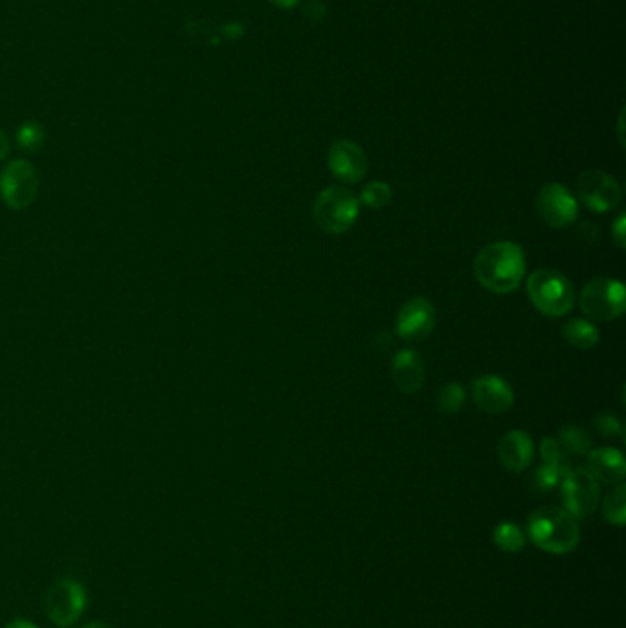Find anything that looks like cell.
<instances>
[{
	"mask_svg": "<svg viewBox=\"0 0 626 628\" xmlns=\"http://www.w3.org/2000/svg\"><path fill=\"white\" fill-rule=\"evenodd\" d=\"M526 267V254L520 245L498 241L478 252L474 259V276L487 291L507 294L520 287Z\"/></svg>",
	"mask_w": 626,
	"mask_h": 628,
	"instance_id": "cell-1",
	"label": "cell"
},
{
	"mask_svg": "<svg viewBox=\"0 0 626 628\" xmlns=\"http://www.w3.org/2000/svg\"><path fill=\"white\" fill-rule=\"evenodd\" d=\"M527 535L540 550L564 555L579 546L581 529L577 518L555 505L540 507L527 520Z\"/></svg>",
	"mask_w": 626,
	"mask_h": 628,
	"instance_id": "cell-2",
	"label": "cell"
},
{
	"mask_svg": "<svg viewBox=\"0 0 626 628\" xmlns=\"http://www.w3.org/2000/svg\"><path fill=\"white\" fill-rule=\"evenodd\" d=\"M527 294L538 311L549 318L570 313L575 303L573 285L559 270H535L527 280Z\"/></svg>",
	"mask_w": 626,
	"mask_h": 628,
	"instance_id": "cell-3",
	"label": "cell"
},
{
	"mask_svg": "<svg viewBox=\"0 0 626 628\" xmlns=\"http://www.w3.org/2000/svg\"><path fill=\"white\" fill-rule=\"evenodd\" d=\"M358 206L360 201L353 191L344 186H329L314 201V221L327 234H344L355 225Z\"/></svg>",
	"mask_w": 626,
	"mask_h": 628,
	"instance_id": "cell-4",
	"label": "cell"
},
{
	"mask_svg": "<svg viewBox=\"0 0 626 628\" xmlns=\"http://www.w3.org/2000/svg\"><path fill=\"white\" fill-rule=\"evenodd\" d=\"M582 313L597 322H610L625 313V285L612 278H595L588 281L579 298Z\"/></svg>",
	"mask_w": 626,
	"mask_h": 628,
	"instance_id": "cell-5",
	"label": "cell"
},
{
	"mask_svg": "<svg viewBox=\"0 0 626 628\" xmlns=\"http://www.w3.org/2000/svg\"><path fill=\"white\" fill-rule=\"evenodd\" d=\"M39 177L26 160H13L0 173V197L13 210L28 208L37 197Z\"/></svg>",
	"mask_w": 626,
	"mask_h": 628,
	"instance_id": "cell-6",
	"label": "cell"
},
{
	"mask_svg": "<svg viewBox=\"0 0 626 628\" xmlns=\"http://www.w3.org/2000/svg\"><path fill=\"white\" fill-rule=\"evenodd\" d=\"M45 606L52 623H56L57 627H70L87 606L85 588L78 581L61 579L48 590Z\"/></svg>",
	"mask_w": 626,
	"mask_h": 628,
	"instance_id": "cell-7",
	"label": "cell"
},
{
	"mask_svg": "<svg viewBox=\"0 0 626 628\" xmlns=\"http://www.w3.org/2000/svg\"><path fill=\"white\" fill-rule=\"evenodd\" d=\"M562 502L564 509L575 518H586L592 515L599 505L601 489L599 482L593 478L588 469H571L562 478Z\"/></svg>",
	"mask_w": 626,
	"mask_h": 628,
	"instance_id": "cell-8",
	"label": "cell"
},
{
	"mask_svg": "<svg viewBox=\"0 0 626 628\" xmlns=\"http://www.w3.org/2000/svg\"><path fill=\"white\" fill-rule=\"evenodd\" d=\"M537 212L551 228H566L577 219L579 204L568 188L551 182L538 191Z\"/></svg>",
	"mask_w": 626,
	"mask_h": 628,
	"instance_id": "cell-9",
	"label": "cell"
},
{
	"mask_svg": "<svg viewBox=\"0 0 626 628\" xmlns=\"http://www.w3.org/2000/svg\"><path fill=\"white\" fill-rule=\"evenodd\" d=\"M577 195L593 212L606 214L621 201V188L610 175L599 169H588L577 180Z\"/></svg>",
	"mask_w": 626,
	"mask_h": 628,
	"instance_id": "cell-10",
	"label": "cell"
},
{
	"mask_svg": "<svg viewBox=\"0 0 626 628\" xmlns=\"http://www.w3.org/2000/svg\"><path fill=\"white\" fill-rule=\"evenodd\" d=\"M436 324L434 305L426 298H412L397 314V335L406 342H421L430 337Z\"/></svg>",
	"mask_w": 626,
	"mask_h": 628,
	"instance_id": "cell-11",
	"label": "cell"
},
{
	"mask_svg": "<svg viewBox=\"0 0 626 628\" xmlns=\"http://www.w3.org/2000/svg\"><path fill=\"white\" fill-rule=\"evenodd\" d=\"M327 164L331 173L336 179L346 184H357L364 179L366 171H368V160L362 151V147H358L351 140H338L331 149H329V157Z\"/></svg>",
	"mask_w": 626,
	"mask_h": 628,
	"instance_id": "cell-12",
	"label": "cell"
},
{
	"mask_svg": "<svg viewBox=\"0 0 626 628\" xmlns=\"http://www.w3.org/2000/svg\"><path fill=\"white\" fill-rule=\"evenodd\" d=\"M472 401L485 414H504L515 403V393L504 379L481 375L472 382Z\"/></svg>",
	"mask_w": 626,
	"mask_h": 628,
	"instance_id": "cell-13",
	"label": "cell"
},
{
	"mask_svg": "<svg viewBox=\"0 0 626 628\" xmlns=\"http://www.w3.org/2000/svg\"><path fill=\"white\" fill-rule=\"evenodd\" d=\"M392 381L403 393L419 392L425 384V362L414 349L399 351L392 360Z\"/></svg>",
	"mask_w": 626,
	"mask_h": 628,
	"instance_id": "cell-14",
	"label": "cell"
},
{
	"mask_svg": "<svg viewBox=\"0 0 626 628\" xmlns=\"http://www.w3.org/2000/svg\"><path fill=\"white\" fill-rule=\"evenodd\" d=\"M498 456L507 471L522 472L535 456L533 439L524 430H511L500 441Z\"/></svg>",
	"mask_w": 626,
	"mask_h": 628,
	"instance_id": "cell-15",
	"label": "cell"
},
{
	"mask_svg": "<svg viewBox=\"0 0 626 628\" xmlns=\"http://www.w3.org/2000/svg\"><path fill=\"white\" fill-rule=\"evenodd\" d=\"M588 472L597 482L621 483L626 476V460L617 449H595L588 452Z\"/></svg>",
	"mask_w": 626,
	"mask_h": 628,
	"instance_id": "cell-16",
	"label": "cell"
},
{
	"mask_svg": "<svg viewBox=\"0 0 626 628\" xmlns=\"http://www.w3.org/2000/svg\"><path fill=\"white\" fill-rule=\"evenodd\" d=\"M566 342L577 349H592L599 344V331L592 322L582 318H571L562 329Z\"/></svg>",
	"mask_w": 626,
	"mask_h": 628,
	"instance_id": "cell-17",
	"label": "cell"
},
{
	"mask_svg": "<svg viewBox=\"0 0 626 628\" xmlns=\"http://www.w3.org/2000/svg\"><path fill=\"white\" fill-rule=\"evenodd\" d=\"M492 539H494V544L505 553H518V551L524 550V546H526V537H524L522 529L513 522L498 524L494 528Z\"/></svg>",
	"mask_w": 626,
	"mask_h": 628,
	"instance_id": "cell-18",
	"label": "cell"
},
{
	"mask_svg": "<svg viewBox=\"0 0 626 628\" xmlns=\"http://www.w3.org/2000/svg\"><path fill=\"white\" fill-rule=\"evenodd\" d=\"M604 518L615 524L623 526L626 522V487L625 483H619L615 489L606 494L603 504Z\"/></svg>",
	"mask_w": 626,
	"mask_h": 628,
	"instance_id": "cell-19",
	"label": "cell"
},
{
	"mask_svg": "<svg viewBox=\"0 0 626 628\" xmlns=\"http://www.w3.org/2000/svg\"><path fill=\"white\" fill-rule=\"evenodd\" d=\"M540 456L544 460V465L555 467L564 476L571 471L570 456L566 449L559 443V439L546 438L540 445Z\"/></svg>",
	"mask_w": 626,
	"mask_h": 628,
	"instance_id": "cell-20",
	"label": "cell"
},
{
	"mask_svg": "<svg viewBox=\"0 0 626 628\" xmlns=\"http://www.w3.org/2000/svg\"><path fill=\"white\" fill-rule=\"evenodd\" d=\"M559 443L571 454H588L592 449V439L586 434V430L579 427H564L560 430Z\"/></svg>",
	"mask_w": 626,
	"mask_h": 628,
	"instance_id": "cell-21",
	"label": "cell"
},
{
	"mask_svg": "<svg viewBox=\"0 0 626 628\" xmlns=\"http://www.w3.org/2000/svg\"><path fill=\"white\" fill-rule=\"evenodd\" d=\"M360 201L368 208L382 210L384 206H388V202L392 201V188L382 180L369 182L360 193Z\"/></svg>",
	"mask_w": 626,
	"mask_h": 628,
	"instance_id": "cell-22",
	"label": "cell"
},
{
	"mask_svg": "<svg viewBox=\"0 0 626 628\" xmlns=\"http://www.w3.org/2000/svg\"><path fill=\"white\" fill-rule=\"evenodd\" d=\"M465 401V390L459 382H448L437 395V406L443 414H458Z\"/></svg>",
	"mask_w": 626,
	"mask_h": 628,
	"instance_id": "cell-23",
	"label": "cell"
},
{
	"mask_svg": "<svg viewBox=\"0 0 626 628\" xmlns=\"http://www.w3.org/2000/svg\"><path fill=\"white\" fill-rule=\"evenodd\" d=\"M17 142L24 151H37L45 142L43 127L35 124V122H26V124L21 125V129L17 133Z\"/></svg>",
	"mask_w": 626,
	"mask_h": 628,
	"instance_id": "cell-24",
	"label": "cell"
},
{
	"mask_svg": "<svg viewBox=\"0 0 626 628\" xmlns=\"http://www.w3.org/2000/svg\"><path fill=\"white\" fill-rule=\"evenodd\" d=\"M564 474L557 471L555 467H549V465H542L538 467L535 474H533V485L535 489L540 493H548L551 489H555L560 482H562Z\"/></svg>",
	"mask_w": 626,
	"mask_h": 628,
	"instance_id": "cell-25",
	"label": "cell"
},
{
	"mask_svg": "<svg viewBox=\"0 0 626 628\" xmlns=\"http://www.w3.org/2000/svg\"><path fill=\"white\" fill-rule=\"evenodd\" d=\"M595 428L603 434L604 438H621L623 436V423L614 414H599L593 421Z\"/></svg>",
	"mask_w": 626,
	"mask_h": 628,
	"instance_id": "cell-26",
	"label": "cell"
},
{
	"mask_svg": "<svg viewBox=\"0 0 626 628\" xmlns=\"http://www.w3.org/2000/svg\"><path fill=\"white\" fill-rule=\"evenodd\" d=\"M626 215H619L612 225V237H614L617 247L625 248Z\"/></svg>",
	"mask_w": 626,
	"mask_h": 628,
	"instance_id": "cell-27",
	"label": "cell"
},
{
	"mask_svg": "<svg viewBox=\"0 0 626 628\" xmlns=\"http://www.w3.org/2000/svg\"><path fill=\"white\" fill-rule=\"evenodd\" d=\"M8 153H10V142H8V136L4 135V133L0 131V160H4V158L8 157Z\"/></svg>",
	"mask_w": 626,
	"mask_h": 628,
	"instance_id": "cell-28",
	"label": "cell"
},
{
	"mask_svg": "<svg viewBox=\"0 0 626 628\" xmlns=\"http://www.w3.org/2000/svg\"><path fill=\"white\" fill-rule=\"evenodd\" d=\"M6 628H37L35 625H32L30 621H24V619H17V621H13Z\"/></svg>",
	"mask_w": 626,
	"mask_h": 628,
	"instance_id": "cell-29",
	"label": "cell"
},
{
	"mask_svg": "<svg viewBox=\"0 0 626 628\" xmlns=\"http://www.w3.org/2000/svg\"><path fill=\"white\" fill-rule=\"evenodd\" d=\"M272 2H276L281 8H292L294 4H298V0H272Z\"/></svg>",
	"mask_w": 626,
	"mask_h": 628,
	"instance_id": "cell-30",
	"label": "cell"
},
{
	"mask_svg": "<svg viewBox=\"0 0 626 628\" xmlns=\"http://www.w3.org/2000/svg\"><path fill=\"white\" fill-rule=\"evenodd\" d=\"M83 628H114V627H112V625H109V623H103V621H96V623H90V625H87V627H83Z\"/></svg>",
	"mask_w": 626,
	"mask_h": 628,
	"instance_id": "cell-31",
	"label": "cell"
}]
</instances>
